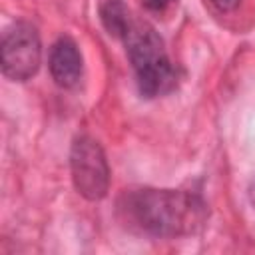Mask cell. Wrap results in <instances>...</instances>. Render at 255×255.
I'll return each instance as SVG.
<instances>
[{
	"label": "cell",
	"mask_w": 255,
	"mask_h": 255,
	"mask_svg": "<svg viewBox=\"0 0 255 255\" xmlns=\"http://www.w3.org/2000/svg\"><path fill=\"white\" fill-rule=\"evenodd\" d=\"M207 213V203L183 189L133 187L116 201V217L128 231L155 239L193 235L205 225Z\"/></svg>",
	"instance_id": "6da1fadb"
},
{
	"label": "cell",
	"mask_w": 255,
	"mask_h": 255,
	"mask_svg": "<svg viewBox=\"0 0 255 255\" xmlns=\"http://www.w3.org/2000/svg\"><path fill=\"white\" fill-rule=\"evenodd\" d=\"M124 46L143 98L165 96L177 86V70L167 56L163 40L149 24L133 20Z\"/></svg>",
	"instance_id": "7a4b0ae2"
},
{
	"label": "cell",
	"mask_w": 255,
	"mask_h": 255,
	"mask_svg": "<svg viewBox=\"0 0 255 255\" xmlns=\"http://www.w3.org/2000/svg\"><path fill=\"white\" fill-rule=\"evenodd\" d=\"M42 64V42L34 24L14 22L4 30L0 44L2 74L12 82H26L38 74Z\"/></svg>",
	"instance_id": "3957f363"
},
{
	"label": "cell",
	"mask_w": 255,
	"mask_h": 255,
	"mask_svg": "<svg viewBox=\"0 0 255 255\" xmlns=\"http://www.w3.org/2000/svg\"><path fill=\"white\" fill-rule=\"evenodd\" d=\"M70 173L76 191L88 201H100L110 189V165L102 145L90 135H78L70 147Z\"/></svg>",
	"instance_id": "277c9868"
},
{
	"label": "cell",
	"mask_w": 255,
	"mask_h": 255,
	"mask_svg": "<svg viewBox=\"0 0 255 255\" xmlns=\"http://www.w3.org/2000/svg\"><path fill=\"white\" fill-rule=\"evenodd\" d=\"M48 70L54 84L64 90H70L80 82L84 72V60L78 44L70 36H60L52 44L48 56Z\"/></svg>",
	"instance_id": "5b68a950"
},
{
	"label": "cell",
	"mask_w": 255,
	"mask_h": 255,
	"mask_svg": "<svg viewBox=\"0 0 255 255\" xmlns=\"http://www.w3.org/2000/svg\"><path fill=\"white\" fill-rule=\"evenodd\" d=\"M100 20L106 32L114 38L124 40L129 32L133 18L124 0H102L100 2Z\"/></svg>",
	"instance_id": "8992f818"
},
{
	"label": "cell",
	"mask_w": 255,
	"mask_h": 255,
	"mask_svg": "<svg viewBox=\"0 0 255 255\" xmlns=\"http://www.w3.org/2000/svg\"><path fill=\"white\" fill-rule=\"evenodd\" d=\"M175 0H141V6L147 10V12H155V14H161L165 12Z\"/></svg>",
	"instance_id": "52a82bcc"
},
{
	"label": "cell",
	"mask_w": 255,
	"mask_h": 255,
	"mask_svg": "<svg viewBox=\"0 0 255 255\" xmlns=\"http://www.w3.org/2000/svg\"><path fill=\"white\" fill-rule=\"evenodd\" d=\"M213 8H217L219 12H233L239 8L241 0H207Z\"/></svg>",
	"instance_id": "ba28073f"
},
{
	"label": "cell",
	"mask_w": 255,
	"mask_h": 255,
	"mask_svg": "<svg viewBox=\"0 0 255 255\" xmlns=\"http://www.w3.org/2000/svg\"><path fill=\"white\" fill-rule=\"evenodd\" d=\"M247 197H249V203H251V205H253V209H255V177H253V179H251V183H249Z\"/></svg>",
	"instance_id": "9c48e42d"
}]
</instances>
